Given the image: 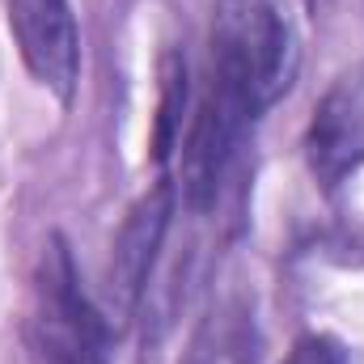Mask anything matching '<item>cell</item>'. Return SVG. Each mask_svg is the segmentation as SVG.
Returning <instances> with one entry per match:
<instances>
[{"instance_id":"cell-4","label":"cell","mask_w":364,"mask_h":364,"mask_svg":"<svg viewBox=\"0 0 364 364\" xmlns=\"http://www.w3.org/2000/svg\"><path fill=\"white\" fill-rule=\"evenodd\" d=\"M4 13L26 73L68 106L81 81V30L73 0H4Z\"/></svg>"},{"instance_id":"cell-8","label":"cell","mask_w":364,"mask_h":364,"mask_svg":"<svg viewBox=\"0 0 364 364\" xmlns=\"http://www.w3.org/2000/svg\"><path fill=\"white\" fill-rule=\"evenodd\" d=\"M284 364H348V352L331 335H301Z\"/></svg>"},{"instance_id":"cell-1","label":"cell","mask_w":364,"mask_h":364,"mask_svg":"<svg viewBox=\"0 0 364 364\" xmlns=\"http://www.w3.org/2000/svg\"><path fill=\"white\" fill-rule=\"evenodd\" d=\"M110 343L114 326L106 309L81 288V272L64 233H51L30 275V309H26L30 356L34 364H110Z\"/></svg>"},{"instance_id":"cell-9","label":"cell","mask_w":364,"mask_h":364,"mask_svg":"<svg viewBox=\"0 0 364 364\" xmlns=\"http://www.w3.org/2000/svg\"><path fill=\"white\" fill-rule=\"evenodd\" d=\"M305 9L318 17V13H326V9H331V0H305Z\"/></svg>"},{"instance_id":"cell-7","label":"cell","mask_w":364,"mask_h":364,"mask_svg":"<svg viewBox=\"0 0 364 364\" xmlns=\"http://www.w3.org/2000/svg\"><path fill=\"white\" fill-rule=\"evenodd\" d=\"M157 81L161 85H157V119H153V136H149V157L166 174L170 157L182 144V132H186L182 119H186V106H191V68H186L182 51H166L161 55Z\"/></svg>"},{"instance_id":"cell-2","label":"cell","mask_w":364,"mask_h":364,"mask_svg":"<svg viewBox=\"0 0 364 364\" xmlns=\"http://www.w3.org/2000/svg\"><path fill=\"white\" fill-rule=\"evenodd\" d=\"M208 60L225 64L259 110H272L296 77L292 30L272 0H216Z\"/></svg>"},{"instance_id":"cell-3","label":"cell","mask_w":364,"mask_h":364,"mask_svg":"<svg viewBox=\"0 0 364 364\" xmlns=\"http://www.w3.org/2000/svg\"><path fill=\"white\" fill-rule=\"evenodd\" d=\"M174 212H178V182L170 178V170L157 174L153 186L127 208L106 263V318L114 331L140 314L153 288V267L161 259L166 233L174 225Z\"/></svg>"},{"instance_id":"cell-5","label":"cell","mask_w":364,"mask_h":364,"mask_svg":"<svg viewBox=\"0 0 364 364\" xmlns=\"http://www.w3.org/2000/svg\"><path fill=\"white\" fill-rule=\"evenodd\" d=\"M305 170L322 195H339L364 170V64L318 97L305 127Z\"/></svg>"},{"instance_id":"cell-6","label":"cell","mask_w":364,"mask_h":364,"mask_svg":"<svg viewBox=\"0 0 364 364\" xmlns=\"http://www.w3.org/2000/svg\"><path fill=\"white\" fill-rule=\"evenodd\" d=\"M259 348L263 335L255 322V305L246 296H225L199 318L178 364H259Z\"/></svg>"}]
</instances>
